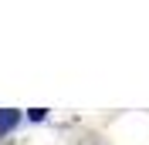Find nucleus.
I'll return each instance as SVG.
<instances>
[{
    "label": "nucleus",
    "instance_id": "2",
    "mask_svg": "<svg viewBox=\"0 0 149 145\" xmlns=\"http://www.w3.org/2000/svg\"><path fill=\"white\" fill-rule=\"evenodd\" d=\"M27 115H31V122H41V118H44V115H47V111H44V108H31V111H27Z\"/></svg>",
    "mask_w": 149,
    "mask_h": 145
},
{
    "label": "nucleus",
    "instance_id": "1",
    "mask_svg": "<svg viewBox=\"0 0 149 145\" xmlns=\"http://www.w3.org/2000/svg\"><path fill=\"white\" fill-rule=\"evenodd\" d=\"M17 122H20V115L14 108H0V135H7L10 128H17Z\"/></svg>",
    "mask_w": 149,
    "mask_h": 145
}]
</instances>
